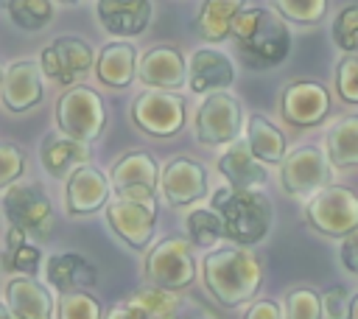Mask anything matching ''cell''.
Instances as JSON below:
<instances>
[{"mask_svg":"<svg viewBox=\"0 0 358 319\" xmlns=\"http://www.w3.org/2000/svg\"><path fill=\"white\" fill-rule=\"evenodd\" d=\"M201 280L207 294L221 308H241L257 297L263 285V263L252 246H218L207 252L201 263Z\"/></svg>","mask_w":358,"mask_h":319,"instance_id":"6da1fadb","label":"cell"},{"mask_svg":"<svg viewBox=\"0 0 358 319\" xmlns=\"http://www.w3.org/2000/svg\"><path fill=\"white\" fill-rule=\"evenodd\" d=\"M232 36L238 42L243 62L255 70L277 67L291 50V31L285 20L260 6L243 8L238 14L232 25Z\"/></svg>","mask_w":358,"mask_h":319,"instance_id":"7a4b0ae2","label":"cell"},{"mask_svg":"<svg viewBox=\"0 0 358 319\" xmlns=\"http://www.w3.org/2000/svg\"><path fill=\"white\" fill-rule=\"evenodd\" d=\"M213 207L224 218L227 238L241 246H255L266 241L274 221L271 201L257 190H238L227 185L213 196Z\"/></svg>","mask_w":358,"mask_h":319,"instance_id":"3957f363","label":"cell"},{"mask_svg":"<svg viewBox=\"0 0 358 319\" xmlns=\"http://www.w3.org/2000/svg\"><path fill=\"white\" fill-rule=\"evenodd\" d=\"M56 126L73 140L95 143L106 129V106L92 87H67L56 101Z\"/></svg>","mask_w":358,"mask_h":319,"instance_id":"277c9868","label":"cell"},{"mask_svg":"<svg viewBox=\"0 0 358 319\" xmlns=\"http://www.w3.org/2000/svg\"><path fill=\"white\" fill-rule=\"evenodd\" d=\"M305 221L319 235L344 241L358 232V193L341 185H327L305 201Z\"/></svg>","mask_w":358,"mask_h":319,"instance_id":"5b68a950","label":"cell"},{"mask_svg":"<svg viewBox=\"0 0 358 319\" xmlns=\"http://www.w3.org/2000/svg\"><path fill=\"white\" fill-rule=\"evenodd\" d=\"M280 185L294 199H310L327 185H333V162L324 148L302 146L294 148L280 165Z\"/></svg>","mask_w":358,"mask_h":319,"instance_id":"8992f818","label":"cell"},{"mask_svg":"<svg viewBox=\"0 0 358 319\" xmlns=\"http://www.w3.org/2000/svg\"><path fill=\"white\" fill-rule=\"evenodd\" d=\"M0 207L8 227L25 229L34 238H48L53 229V204L34 182H14L3 187Z\"/></svg>","mask_w":358,"mask_h":319,"instance_id":"52a82bcc","label":"cell"},{"mask_svg":"<svg viewBox=\"0 0 358 319\" xmlns=\"http://www.w3.org/2000/svg\"><path fill=\"white\" fill-rule=\"evenodd\" d=\"M143 274L148 285L168 288V291H185L196 280V260L190 255V241L185 238H162L143 263Z\"/></svg>","mask_w":358,"mask_h":319,"instance_id":"ba28073f","label":"cell"},{"mask_svg":"<svg viewBox=\"0 0 358 319\" xmlns=\"http://www.w3.org/2000/svg\"><path fill=\"white\" fill-rule=\"evenodd\" d=\"M243 126V109L235 95L227 90L210 92L193 118V132L201 146H232Z\"/></svg>","mask_w":358,"mask_h":319,"instance_id":"9c48e42d","label":"cell"},{"mask_svg":"<svg viewBox=\"0 0 358 319\" xmlns=\"http://www.w3.org/2000/svg\"><path fill=\"white\" fill-rule=\"evenodd\" d=\"M95 53L90 42L81 36H56L39 50V67L45 78L62 84V87H76L90 70H95Z\"/></svg>","mask_w":358,"mask_h":319,"instance_id":"30bf717a","label":"cell"},{"mask_svg":"<svg viewBox=\"0 0 358 319\" xmlns=\"http://www.w3.org/2000/svg\"><path fill=\"white\" fill-rule=\"evenodd\" d=\"M185 101L168 90H145L131 101V120L151 137H173L185 126Z\"/></svg>","mask_w":358,"mask_h":319,"instance_id":"8fae6325","label":"cell"},{"mask_svg":"<svg viewBox=\"0 0 358 319\" xmlns=\"http://www.w3.org/2000/svg\"><path fill=\"white\" fill-rule=\"evenodd\" d=\"M106 221L112 232L131 246L134 252H143L154 235L157 224V199H120L115 196L106 204Z\"/></svg>","mask_w":358,"mask_h":319,"instance_id":"7c38bea8","label":"cell"},{"mask_svg":"<svg viewBox=\"0 0 358 319\" xmlns=\"http://www.w3.org/2000/svg\"><path fill=\"white\" fill-rule=\"evenodd\" d=\"M280 115L288 126L296 129L319 126L330 115V92L310 78L291 81L280 92Z\"/></svg>","mask_w":358,"mask_h":319,"instance_id":"4fadbf2b","label":"cell"},{"mask_svg":"<svg viewBox=\"0 0 358 319\" xmlns=\"http://www.w3.org/2000/svg\"><path fill=\"white\" fill-rule=\"evenodd\" d=\"M207 171L193 157L176 154L165 160L159 176V193L171 207H187L207 196Z\"/></svg>","mask_w":358,"mask_h":319,"instance_id":"5bb4252c","label":"cell"},{"mask_svg":"<svg viewBox=\"0 0 358 319\" xmlns=\"http://www.w3.org/2000/svg\"><path fill=\"white\" fill-rule=\"evenodd\" d=\"M162 168H157V160L143 151H126L115 168H112V190L120 199H157V185H159Z\"/></svg>","mask_w":358,"mask_h":319,"instance_id":"9a60e30c","label":"cell"},{"mask_svg":"<svg viewBox=\"0 0 358 319\" xmlns=\"http://www.w3.org/2000/svg\"><path fill=\"white\" fill-rule=\"evenodd\" d=\"M42 67L34 59H17L11 64H6L3 70V81H0V98L3 106L11 115H22L31 112L34 106L42 104Z\"/></svg>","mask_w":358,"mask_h":319,"instance_id":"2e32d148","label":"cell"},{"mask_svg":"<svg viewBox=\"0 0 358 319\" xmlns=\"http://www.w3.org/2000/svg\"><path fill=\"white\" fill-rule=\"evenodd\" d=\"M112 179L103 176L101 168L84 162L78 165L64 185V210L70 215H92L98 210H106L109 204Z\"/></svg>","mask_w":358,"mask_h":319,"instance_id":"e0dca14e","label":"cell"},{"mask_svg":"<svg viewBox=\"0 0 358 319\" xmlns=\"http://www.w3.org/2000/svg\"><path fill=\"white\" fill-rule=\"evenodd\" d=\"M137 78L151 90H182L187 84V62L171 45H154L140 56Z\"/></svg>","mask_w":358,"mask_h":319,"instance_id":"ac0fdd59","label":"cell"},{"mask_svg":"<svg viewBox=\"0 0 358 319\" xmlns=\"http://www.w3.org/2000/svg\"><path fill=\"white\" fill-rule=\"evenodd\" d=\"M232 81H235V67L227 53L213 50V48H199L187 59V87L196 95L229 90Z\"/></svg>","mask_w":358,"mask_h":319,"instance_id":"d6986e66","label":"cell"},{"mask_svg":"<svg viewBox=\"0 0 358 319\" xmlns=\"http://www.w3.org/2000/svg\"><path fill=\"white\" fill-rule=\"evenodd\" d=\"M3 305L14 319H50L56 305L50 288L34 277H11L3 285Z\"/></svg>","mask_w":358,"mask_h":319,"instance_id":"ffe728a7","label":"cell"},{"mask_svg":"<svg viewBox=\"0 0 358 319\" xmlns=\"http://www.w3.org/2000/svg\"><path fill=\"white\" fill-rule=\"evenodd\" d=\"M45 280L59 294L90 291L98 283V269L78 252H53L45 260Z\"/></svg>","mask_w":358,"mask_h":319,"instance_id":"44dd1931","label":"cell"},{"mask_svg":"<svg viewBox=\"0 0 358 319\" xmlns=\"http://www.w3.org/2000/svg\"><path fill=\"white\" fill-rule=\"evenodd\" d=\"M95 17L112 36H137L151 22V0H98Z\"/></svg>","mask_w":358,"mask_h":319,"instance_id":"7402d4cb","label":"cell"},{"mask_svg":"<svg viewBox=\"0 0 358 319\" xmlns=\"http://www.w3.org/2000/svg\"><path fill=\"white\" fill-rule=\"evenodd\" d=\"M218 171L221 176L227 179L229 187H238V190H257L260 185H266L268 179V171L266 165L252 154L249 146L243 143H232L221 157H218Z\"/></svg>","mask_w":358,"mask_h":319,"instance_id":"603a6c76","label":"cell"},{"mask_svg":"<svg viewBox=\"0 0 358 319\" xmlns=\"http://www.w3.org/2000/svg\"><path fill=\"white\" fill-rule=\"evenodd\" d=\"M39 160H42V168L53 179H67L78 165H84L90 160V146L67 137L64 132H53L42 140Z\"/></svg>","mask_w":358,"mask_h":319,"instance_id":"cb8c5ba5","label":"cell"},{"mask_svg":"<svg viewBox=\"0 0 358 319\" xmlns=\"http://www.w3.org/2000/svg\"><path fill=\"white\" fill-rule=\"evenodd\" d=\"M137 67H140V59H137L134 45L129 42H106L95 59L98 81L112 90H126L134 81Z\"/></svg>","mask_w":358,"mask_h":319,"instance_id":"d4e9b609","label":"cell"},{"mask_svg":"<svg viewBox=\"0 0 358 319\" xmlns=\"http://www.w3.org/2000/svg\"><path fill=\"white\" fill-rule=\"evenodd\" d=\"M246 146L263 165H282L288 157V143L285 134L266 118V115H252L246 126Z\"/></svg>","mask_w":358,"mask_h":319,"instance_id":"484cf974","label":"cell"},{"mask_svg":"<svg viewBox=\"0 0 358 319\" xmlns=\"http://www.w3.org/2000/svg\"><path fill=\"white\" fill-rule=\"evenodd\" d=\"M246 0H204L196 17V31L207 42H221L232 36V25L238 14L246 8Z\"/></svg>","mask_w":358,"mask_h":319,"instance_id":"4316f807","label":"cell"},{"mask_svg":"<svg viewBox=\"0 0 358 319\" xmlns=\"http://www.w3.org/2000/svg\"><path fill=\"white\" fill-rule=\"evenodd\" d=\"M324 151H327L333 168L358 165V115H344L327 129Z\"/></svg>","mask_w":358,"mask_h":319,"instance_id":"83f0119b","label":"cell"},{"mask_svg":"<svg viewBox=\"0 0 358 319\" xmlns=\"http://www.w3.org/2000/svg\"><path fill=\"white\" fill-rule=\"evenodd\" d=\"M6 249H3V271L6 274H25L34 277L42 266V252L36 243H28V232L8 227L6 238H3Z\"/></svg>","mask_w":358,"mask_h":319,"instance_id":"f1b7e54d","label":"cell"},{"mask_svg":"<svg viewBox=\"0 0 358 319\" xmlns=\"http://www.w3.org/2000/svg\"><path fill=\"white\" fill-rule=\"evenodd\" d=\"M185 232H187V241L193 246H199V249H213L221 238H227L221 213L218 210H207V207H199V210L187 213Z\"/></svg>","mask_w":358,"mask_h":319,"instance_id":"f546056e","label":"cell"},{"mask_svg":"<svg viewBox=\"0 0 358 319\" xmlns=\"http://www.w3.org/2000/svg\"><path fill=\"white\" fill-rule=\"evenodd\" d=\"M129 302H134L137 308H143L148 313V319H176L179 316V291H168V288H157V285H143L137 291H131L126 297Z\"/></svg>","mask_w":358,"mask_h":319,"instance_id":"4dcf8cb0","label":"cell"},{"mask_svg":"<svg viewBox=\"0 0 358 319\" xmlns=\"http://www.w3.org/2000/svg\"><path fill=\"white\" fill-rule=\"evenodd\" d=\"M8 20L22 31H42L53 20L50 0H6Z\"/></svg>","mask_w":358,"mask_h":319,"instance_id":"1f68e13d","label":"cell"},{"mask_svg":"<svg viewBox=\"0 0 358 319\" xmlns=\"http://www.w3.org/2000/svg\"><path fill=\"white\" fill-rule=\"evenodd\" d=\"M56 319H103V308L90 291H67L56 299Z\"/></svg>","mask_w":358,"mask_h":319,"instance_id":"d6a6232c","label":"cell"},{"mask_svg":"<svg viewBox=\"0 0 358 319\" xmlns=\"http://www.w3.org/2000/svg\"><path fill=\"white\" fill-rule=\"evenodd\" d=\"M282 313L285 319H322L324 316V302L322 294L313 288H291L282 299Z\"/></svg>","mask_w":358,"mask_h":319,"instance_id":"836d02e7","label":"cell"},{"mask_svg":"<svg viewBox=\"0 0 358 319\" xmlns=\"http://www.w3.org/2000/svg\"><path fill=\"white\" fill-rule=\"evenodd\" d=\"M277 14L294 25H316L327 14V0H271Z\"/></svg>","mask_w":358,"mask_h":319,"instance_id":"e575fe53","label":"cell"},{"mask_svg":"<svg viewBox=\"0 0 358 319\" xmlns=\"http://www.w3.org/2000/svg\"><path fill=\"white\" fill-rule=\"evenodd\" d=\"M333 42L344 53H358V3L344 6L333 22Z\"/></svg>","mask_w":358,"mask_h":319,"instance_id":"d590c367","label":"cell"},{"mask_svg":"<svg viewBox=\"0 0 358 319\" xmlns=\"http://www.w3.org/2000/svg\"><path fill=\"white\" fill-rule=\"evenodd\" d=\"M336 92L344 104H358V53H347L336 67Z\"/></svg>","mask_w":358,"mask_h":319,"instance_id":"8d00e7d4","label":"cell"},{"mask_svg":"<svg viewBox=\"0 0 358 319\" xmlns=\"http://www.w3.org/2000/svg\"><path fill=\"white\" fill-rule=\"evenodd\" d=\"M25 173V154L14 143H0V185L8 187Z\"/></svg>","mask_w":358,"mask_h":319,"instance_id":"74e56055","label":"cell"},{"mask_svg":"<svg viewBox=\"0 0 358 319\" xmlns=\"http://www.w3.org/2000/svg\"><path fill=\"white\" fill-rule=\"evenodd\" d=\"M322 302H324V316H330V319H347L352 297H347V288L344 285H333V288H327L322 294Z\"/></svg>","mask_w":358,"mask_h":319,"instance_id":"f35d334b","label":"cell"},{"mask_svg":"<svg viewBox=\"0 0 358 319\" xmlns=\"http://www.w3.org/2000/svg\"><path fill=\"white\" fill-rule=\"evenodd\" d=\"M243 319H285V313H282V308L274 299H255L246 308Z\"/></svg>","mask_w":358,"mask_h":319,"instance_id":"ab89813d","label":"cell"},{"mask_svg":"<svg viewBox=\"0 0 358 319\" xmlns=\"http://www.w3.org/2000/svg\"><path fill=\"white\" fill-rule=\"evenodd\" d=\"M338 255H341L344 269L352 271V274H358V232H352V235H347V238L341 241Z\"/></svg>","mask_w":358,"mask_h":319,"instance_id":"60d3db41","label":"cell"},{"mask_svg":"<svg viewBox=\"0 0 358 319\" xmlns=\"http://www.w3.org/2000/svg\"><path fill=\"white\" fill-rule=\"evenodd\" d=\"M103 319H148V313H145L143 308H137L134 302L123 299V302L112 305V308L103 313Z\"/></svg>","mask_w":358,"mask_h":319,"instance_id":"b9f144b4","label":"cell"},{"mask_svg":"<svg viewBox=\"0 0 358 319\" xmlns=\"http://www.w3.org/2000/svg\"><path fill=\"white\" fill-rule=\"evenodd\" d=\"M347 319H358V294H352V302H350V313Z\"/></svg>","mask_w":358,"mask_h":319,"instance_id":"7bdbcfd3","label":"cell"},{"mask_svg":"<svg viewBox=\"0 0 358 319\" xmlns=\"http://www.w3.org/2000/svg\"><path fill=\"white\" fill-rule=\"evenodd\" d=\"M59 3H67L70 6V3H81V0H59Z\"/></svg>","mask_w":358,"mask_h":319,"instance_id":"ee69618b","label":"cell"}]
</instances>
